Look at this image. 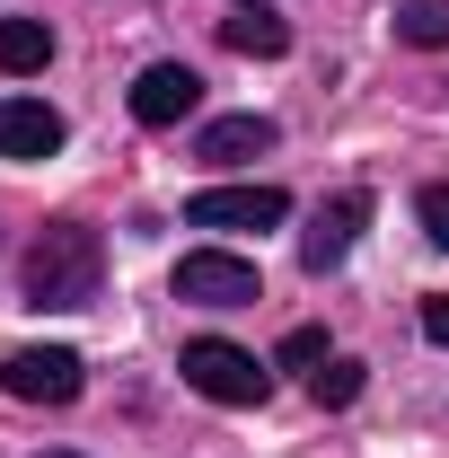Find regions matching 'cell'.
<instances>
[{"label":"cell","instance_id":"18","mask_svg":"<svg viewBox=\"0 0 449 458\" xmlns=\"http://www.w3.org/2000/svg\"><path fill=\"white\" fill-rule=\"evenodd\" d=\"M238 9H265V0H238Z\"/></svg>","mask_w":449,"mask_h":458},{"label":"cell","instance_id":"16","mask_svg":"<svg viewBox=\"0 0 449 458\" xmlns=\"http://www.w3.org/2000/svg\"><path fill=\"white\" fill-rule=\"evenodd\" d=\"M423 335H432V344H449V300H423Z\"/></svg>","mask_w":449,"mask_h":458},{"label":"cell","instance_id":"13","mask_svg":"<svg viewBox=\"0 0 449 458\" xmlns=\"http://www.w3.org/2000/svg\"><path fill=\"white\" fill-rule=\"evenodd\" d=\"M361 379H370L361 361H343V352H326V361L309 370V397H318V405H352V397H361Z\"/></svg>","mask_w":449,"mask_h":458},{"label":"cell","instance_id":"5","mask_svg":"<svg viewBox=\"0 0 449 458\" xmlns=\"http://www.w3.org/2000/svg\"><path fill=\"white\" fill-rule=\"evenodd\" d=\"M361 229H370V194H361V185L326 194V203L309 212V229H300V265H309V274H335L343 256H352Z\"/></svg>","mask_w":449,"mask_h":458},{"label":"cell","instance_id":"8","mask_svg":"<svg viewBox=\"0 0 449 458\" xmlns=\"http://www.w3.org/2000/svg\"><path fill=\"white\" fill-rule=\"evenodd\" d=\"M62 123L45 98H0V159H54L62 150Z\"/></svg>","mask_w":449,"mask_h":458},{"label":"cell","instance_id":"2","mask_svg":"<svg viewBox=\"0 0 449 458\" xmlns=\"http://www.w3.org/2000/svg\"><path fill=\"white\" fill-rule=\"evenodd\" d=\"M176 370H185V388H194V397H212V405H265V397H274V370H265L256 352L221 344V335H194Z\"/></svg>","mask_w":449,"mask_h":458},{"label":"cell","instance_id":"11","mask_svg":"<svg viewBox=\"0 0 449 458\" xmlns=\"http://www.w3.org/2000/svg\"><path fill=\"white\" fill-rule=\"evenodd\" d=\"M45 62H54L45 18H0V71H45Z\"/></svg>","mask_w":449,"mask_h":458},{"label":"cell","instance_id":"7","mask_svg":"<svg viewBox=\"0 0 449 458\" xmlns=\"http://www.w3.org/2000/svg\"><path fill=\"white\" fill-rule=\"evenodd\" d=\"M194 106H203V80H194L185 62H150V71L132 80V123H150V132L185 123Z\"/></svg>","mask_w":449,"mask_h":458},{"label":"cell","instance_id":"9","mask_svg":"<svg viewBox=\"0 0 449 458\" xmlns=\"http://www.w3.org/2000/svg\"><path fill=\"white\" fill-rule=\"evenodd\" d=\"M282 141L274 114H221V123H203V141H194V159H212V168H238V159H265Z\"/></svg>","mask_w":449,"mask_h":458},{"label":"cell","instance_id":"14","mask_svg":"<svg viewBox=\"0 0 449 458\" xmlns=\"http://www.w3.org/2000/svg\"><path fill=\"white\" fill-rule=\"evenodd\" d=\"M274 361H282V370H318V361H326V327H291Z\"/></svg>","mask_w":449,"mask_h":458},{"label":"cell","instance_id":"1","mask_svg":"<svg viewBox=\"0 0 449 458\" xmlns=\"http://www.w3.org/2000/svg\"><path fill=\"white\" fill-rule=\"evenodd\" d=\"M97 283H106V238L89 221H54L27 247V300L36 309H89Z\"/></svg>","mask_w":449,"mask_h":458},{"label":"cell","instance_id":"6","mask_svg":"<svg viewBox=\"0 0 449 458\" xmlns=\"http://www.w3.org/2000/svg\"><path fill=\"white\" fill-rule=\"evenodd\" d=\"M282 221H291L282 185H212L185 203V229H282Z\"/></svg>","mask_w":449,"mask_h":458},{"label":"cell","instance_id":"4","mask_svg":"<svg viewBox=\"0 0 449 458\" xmlns=\"http://www.w3.org/2000/svg\"><path fill=\"white\" fill-rule=\"evenodd\" d=\"M176 300H194V309H256L265 283H256L247 256H229V247H194V256L176 265Z\"/></svg>","mask_w":449,"mask_h":458},{"label":"cell","instance_id":"12","mask_svg":"<svg viewBox=\"0 0 449 458\" xmlns=\"http://www.w3.org/2000/svg\"><path fill=\"white\" fill-rule=\"evenodd\" d=\"M396 36L423 45V54H441L449 45V0H396Z\"/></svg>","mask_w":449,"mask_h":458},{"label":"cell","instance_id":"17","mask_svg":"<svg viewBox=\"0 0 449 458\" xmlns=\"http://www.w3.org/2000/svg\"><path fill=\"white\" fill-rule=\"evenodd\" d=\"M45 458H80V450H45Z\"/></svg>","mask_w":449,"mask_h":458},{"label":"cell","instance_id":"3","mask_svg":"<svg viewBox=\"0 0 449 458\" xmlns=\"http://www.w3.org/2000/svg\"><path fill=\"white\" fill-rule=\"evenodd\" d=\"M0 388L18 405H71L89 388V370H80V352L71 344H18L9 361H0Z\"/></svg>","mask_w":449,"mask_h":458},{"label":"cell","instance_id":"15","mask_svg":"<svg viewBox=\"0 0 449 458\" xmlns=\"http://www.w3.org/2000/svg\"><path fill=\"white\" fill-rule=\"evenodd\" d=\"M414 221L432 229V247H449V185H423L414 194Z\"/></svg>","mask_w":449,"mask_h":458},{"label":"cell","instance_id":"10","mask_svg":"<svg viewBox=\"0 0 449 458\" xmlns=\"http://www.w3.org/2000/svg\"><path fill=\"white\" fill-rule=\"evenodd\" d=\"M221 45L229 54H256V62H282L291 54V27H282L274 9H238V18H221Z\"/></svg>","mask_w":449,"mask_h":458}]
</instances>
